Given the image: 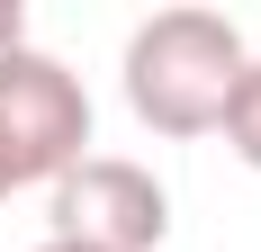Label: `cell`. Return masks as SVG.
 <instances>
[{
	"label": "cell",
	"instance_id": "cell-2",
	"mask_svg": "<svg viewBox=\"0 0 261 252\" xmlns=\"http://www.w3.org/2000/svg\"><path fill=\"white\" fill-rule=\"evenodd\" d=\"M90 153V90L72 63H54L45 45H9L0 54V180H63Z\"/></svg>",
	"mask_w": 261,
	"mask_h": 252
},
{
	"label": "cell",
	"instance_id": "cell-1",
	"mask_svg": "<svg viewBox=\"0 0 261 252\" xmlns=\"http://www.w3.org/2000/svg\"><path fill=\"white\" fill-rule=\"evenodd\" d=\"M243 63H252V45H243V27L225 9H153L126 36L117 81H126L135 126H153V135H216Z\"/></svg>",
	"mask_w": 261,
	"mask_h": 252
},
{
	"label": "cell",
	"instance_id": "cell-5",
	"mask_svg": "<svg viewBox=\"0 0 261 252\" xmlns=\"http://www.w3.org/2000/svg\"><path fill=\"white\" fill-rule=\"evenodd\" d=\"M9 45H27V9H18V0H0V54H9Z\"/></svg>",
	"mask_w": 261,
	"mask_h": 252
},
{
	"label": "cell",
	"instance_id": "cell-3",
	"mask_svg": "<svg viewBox=\"0 0 261 252\" xmlns=\"http://www.w3.org/2000/svg\"><path fill=\"white\" fill-rule=\"evenodd\" d=\"M171 234V189L126 153H81L54 180V243L72 252H153Z\"/></svg>",
	"mask_w": 261,
	"mask_h": 252
},
{
	"label": "cell",
	"instance_id": "cell-4",
	"mask_svg": "<svg viewBox=\"0 0 261 252\" xmlns=\"http://www.w3.org/2000/svg\"><path fill=\"white\" fill-rule=\"evenodd\" d=\"M216 135L234 144L243 171H261V54L243 63V81H234V99H225V117H216Z\"/></svg>",
	"mask_w": 261,
	"mask_h": 252
},
{
	"label": "cell",
	"instance_id": "cell-6",
	"mask_svg": "<svg viewBox=\"0 0 261 252\" xmlns=\"http://www.w3.org/2000/svg\"><path fill=\"white\" fill-rule=\"evenodd\" d=\"M36 252H72V243H54V234H45V243H36Z\"/></svg>",
	"mask_w": 261,
	"mask_h": 252
},
{
	"label": "cell",
	"instance_id": "cell-7",
	"mask_svg": "<svg viewBox=\"0 0 261 252\" xmlns=\"http://www.w3.org/2000/svg\"><path fill=\"white\" fill-rule=\"evenodd\" d=\"M0 198H9V180H0Z\"/></svg>",
	"mask_w": 261,
	"mask_h": 252
}]
</instances>
